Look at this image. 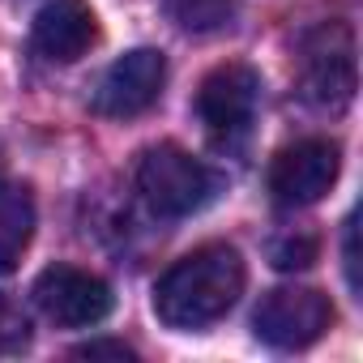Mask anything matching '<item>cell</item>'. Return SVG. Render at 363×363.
<instances>
[{
  "instance_id": "1",
  "label": "cell",
  "mask_w": 363,
  "mask_h": 363,
  "mask_svg": "<svg viewBox=\"0 0 363 363\" xmlns=\"http://www.w3.org/2000/svg\"><path fill=\"white\" fill-rule=\"evenodd\" d=\"M244 282H248L244 257L231 244H206L179 257L154 282V312L171 329H206L235 308Z\"/></svg>"
},
{
  "instance_id": "2",
  "label": "cell",
  "mask_w": 363,
  "mask_h": 363,
  "mask_svg": "<svg viewBox=\"0 0 363 363\" xmlns=\"http://www.w3.org/2000/svg\"><path fill=\"white\" fill-rule=\"evenodd\" d=\"M137 193L158 218H189V214H201L210 201H218L223 171L193 158L189 150L162 141L137 158Z\"/></svg>"
},
{
  "instance_id": "3",
  "label": "cell",
  "mask_w": 363,
  "mask_h": 363,
  "mask_svg": "<svg viewBox=\"0 0 363 363\" xmlns=\"http://www.w3.org/2000/svg\"><path fill=\"white\" fill-rule=\"evenodd\" d=\"M295 77L299 94L312 107L342 111L354 99L359 69H354V35L346 22H316L312 30L299 35L295 48Z\"/></svg>"
},
{
  "instance_id": "4",
  "label": "cell",
  "mask_w": 363,
  "mask_h": 363,
  "mask_svg": "<svg viewBox=\"0 0 363 363\" xmlns=\"http://www.w3.org/2000/svg\"><path fill=\"white\" fill-rule=\"evenodd\" d=\"M261 107V73L244 60L218 65L197 90V120L218 150H240L252 137Z\"/></svg>"
},
{
  "instance_id": "5",
  "label": "cell",
  "mask_w": 363,
  "mask_h": 363,
  "mask_svg": "<svg viewBox=\"0 0 363 363\" xmlns=\"http://www.w3.org/2000/svg\"><path fill=\"white\" fill-rule=\"evenodd\" d=\"M333 325L329 295L312 286H274L252 312V333L274 350H303Z\"/></svg>"
},
{
  "instance_id": "6",
  "label": "cell",
  "mask_w": 363,
  "mask_h": 363,
  "mask_svg": "<svg viewBox=\"0 0 363 363\" xmlns=\"http://www.w3.org/2000/svg\"><path fill=\"white\" fill-rule=\"evenodd\" d=\"M337 171H342L337 141L303 137V141H295V145L274 154V162H269V193H274L278 206L303 210V206H316L337 184Z\"/></svg>"
},
{
  "instance_id": "7",
  "label": "cell",
  "mask_w": 363,
  "mask_h": 363,
  "mask_svg": "<svg viewBox=\"0 0 363 363\" xmlns=\"http://www.w3.org/2000/svg\"><path fill=\"white\" fill-rule=\"evenodd\" d=\"M35 303H39V312L52 325H60V329H86V325H99V320L111 316L116 295H111V286L103 278H94L86 269L52 265L35 282Z\"/></svg>"
},
{
  "instance_id": "8",
  "label": "cell",
  "mask_w": 363,
  "mask_h": 363,
  "mask_svg": "<svg viewBox=\"0 0 363 363\" xmlns=\"http://www.w3.org/2000/svg\"><path fill=\"white\" fill-rule=\"evenodd\" d=\"M162 86H167V60H162V52H154V48L124 52L99 77L94 111L111 116V120H133V116H141V111H150L158 103Z\"/></svg>"
},
{
  "instance_id": "9",
  "label": "cell",
  "mask_w": 363,
  "mask_h": 363,
  "mask_svg": "<svg viewBox=\"0 0 363 363\" xmlns=\"http://www.w3.org/2000/svg\"><path fill=\"white\" fill-rule=\"evenodd\" d=\"M30 43H35L39 56L73 65L99 43V18H94V9L86 0H52V5L35 18Z\"/></svg>"
},
{
  "instance_id": "10",
  "label": "cell",
  "mask_w": 363,
  "mask_h": 363,
  "mask_svg": "<svg viewBox=\"0 0 363 363\" xmlns=\"http://www.w3.org/2000/svg\"><path fill=\"white\" fill-rule=\"evenodd\" d=\"M35 240V197L26 184L0 179V274H13Z\"/></svg>"
},
{
  "instance_id": "11",
  "label": "cell",
  "mask_w": 363,
  "mask_h": 363,
  "mask_svg": "<svg viewBox=\"0 0 363 363\" xmlns=\"http://www.w3.org/2000/svg\"><path fill=\"white\" fill-rule=\"evenodd\" d=\"M167 18L189 35H214L231 22L235 0H162Z\"/></svg>"
},
{
  "instance_id": "12",
  "label": "cell",
  "mask_w": 363,
  "mask_h": 363,
  "mask_svg": "<svg viewBox=\"0 0 363 363\" xmlns=\"http://www.w3.org/2000/svg\"><path fill=\"white\" fill-rule=\"evenodd\" d=\"M30 346V316L18 299L0 295V359L9 354H22Z\"/></svg>"
},
{
  "instance_id": "13",
  "label": "cell",
  "mask_w": 363,
  "mask_h": 363,
  "mask_svg": "<svg viewBox=\"0 0 363 363\" xmlns=\"http://www.w3.org/2000/svg\"><path fill=\"white\" fill-rule=\"evenodd\" d=\"M269 261L278 269H308L316 261V240L312 235H282L269 244Z\"/></svg>"
},
{
  "instance_id": "14",
  "label": "cell",
  "mask_w": 363,
  "mask_h": 363,
  "mask_svg": "<svg viewBox=\"0 0 363 363\" xmlns=\"http://www.w3.org/2000/svg\"><path fill=\"white\" fill-rule=\"evenodd\" d=\"M342 261H346V282H350V291H359V252H354V214L346 218V244H342Z\"/></svg>"
},
{
  "instance_id": "15",
  "label": "cell",
  "mask_w": 363,
  "mask_h": 363,
  "mask_svg": "<svg viewBox=\"0 0 363 363\" xmlns=\"http://www.w3.org/2000/svg\"><path fill=\"white\" fill-rule=\"evenodd\" d=\"M103 354H111V359H137L124 342H90V346L77 350V359H103Z\"/></svg>"
},
{
  "instance_id": "16",
  "label": "cell",
  "mask_w": 363,
  "mask_h": 363,
  "mask_svg": "<svg viewBox=\"0 0 363 363\" xmlns=\"http://www.w3.org/2000/svg\"><path fill=\"white\" fill-rule=\"evenodd\" d=\"M0 175H5V154H0Z\"/></svg>"
}]
</instances>
